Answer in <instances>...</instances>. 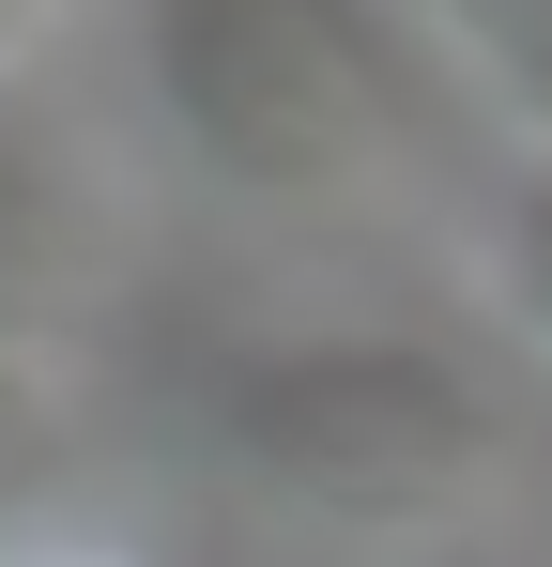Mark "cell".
I'll list each match as a JSON object with an SVG mask.
<instances>
[{"label":"cell","mask_w":552,"mask_h":567,"mask_svg":"<svg viewBox=\"0 0 552 567\" xmlns=\"http://www.w3.org/2000/svg\"><path fill=\"white\" fill-rule=\"evenodd\" d=\"M31 567H139V553H108V537H78V553H31Z\"/></svg>","instance_id":"1"}]
</instances>
